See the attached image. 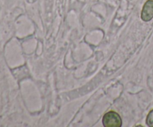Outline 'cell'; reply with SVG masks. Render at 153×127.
<instances>
[{
    "label": "cell",
    "mask_w": 153,
    "mask_h": 127,
    "mask_svg": "<svg viewBox=\"0 0 153 127\" xmlns=\"http://www.w3.org/2000/svg\"><path fill=\"white\" fill-rule=\"evenodd\" d=\"M102 123L105 127H120L122 126V119L119 114L111 111L105 114L102 118Z\"/></svg>",
    "instance_id": "1"
},
{
    "label": "cell",
    "mask_w": 153,
    "mask_h": 127,
    "mask_svg": "<svg viewBox=\"0 0 153 127\" xmlns=\"http://www.w3.org/2000/svg\"><path fill=\"white\" fill-rule=\"evenodd\" d=\"M153 18V0L145 2L141 11V19L144 22H149Z\"/></svg>",
    "instance_id": "2"
},
{
    "label": "cell",
    "mask_w": 153,
    "mask_h": 127,
    "mask_svg": "<svg viewBox=\"0 0 153 127\" xmlns=\"http://www.w3.org/2000/svg\"><path fill=\"white\" fill-rule=\"evenodd\" d=\"M146 125L149 127H153V109L148 114L146 120Z\"/></svg>",
    "instance_id": "3"
}]
</instances>
